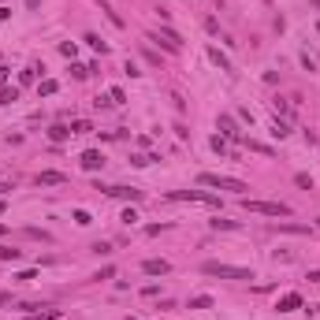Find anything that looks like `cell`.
<instances>
[{"instance_id":"34","label":"cell","mask_w":320,"mask_h":320,"mask_svg":"<svg viewBox=\"0 0 320 320\" xmlns=\"http://www.w3.org/2000/svg\"><path fill=\"white\" fill-rule=\"evenodd\" d=\"M34 71H38V67H26V71L19 75V82H23V86H26V82H34Z\"/></svg>"},{"instance_id":"33","label":"cell","mask_w":320,"mask_h":320,"mask_svg":"<svg viewBox=\"0 0 320 320\" xmlns=\"http://www.w3.org/2000/svg\"><path fill=\"white\" fill-rule=\"evenodd\" d=\"M93 253H101V257H108V253H112V246H108V242H93Z\"/></svg>"},{"instance_id":"3","label":"cell","mask_w":320,"mask_h":320,"mask_svg":"<svg viewBox=\"0 0 320 320\" xmlns=\"http://www.w3.org/2000/svg\"><path fill=\"white\" fill-rule=\"evenodd\" d=\"M242 205L250 212H257V216H291V205H283V201H253V198H242Z\"/></svg>"},{"instance_id":"25","label":"cell","mask_w":320,"mask_h":320,"mask_svg":"<svg viewBox=\"0 0 320 320\" xmlns=\"http://www.w3.org/2000/svg\"><path fill=\"white\" fill-rule=\"evenodd\" d=\"M0 261H19V250H11V246H0Z\"/></svg>"},{"instance_id":"24","label":"cell","mask_w":320,"mask_h":320,"mask_svg":"<svg viewBox=\"0 0 320 320\" xmlns=\"http://www.w3.org/2000/svg\"><path fill=\"white\" fill-rule=\"evenodd\" d=\"M26 235H30V238H41V242H52V235L41 231V227H26Z\"/></svg>"},{"instance_id":"10","label":"cell","mask_w":320,"mask_h":320,"mask_svg":"<svg viewBox=\"0 0 320 320\" xmlns=\"http://www.w3.org/2000/svg\"><path fill=\"white\" fill-rule=\"evenodd\" d=\"M276 309H279V313H294V309H301V294H294V291H291V294H283Z\"/></svg>"},{"instance_id":"36","label":"cell","mask_w":320,"mask_h":320,"mask_svg":"<svg viewBox=\"0 0 320 320\" xmlns=\"http://www.w3.org/2000/svg\"><path fill=\"white\" fill-rule=\"evenodd\" d=\"M309 283H320V268H316V272H309Z\"/></svg>"},{"instance_id":"23","label":"cell","mask_w":320,"mask_h":320,"mask_svg":"<svg viewBox=\"0 0 320 320\" xmlns=\"http://www.w3.org/2000/svg\"><path fill=\"white\" fill-rule=\"evenodd\" d=\"M108 97H112V104H123V101H127V93H123V86H112V90H108Z\"/></svg>"},{"instance_id":"7","label":"cell","mask_w":320,"mask_h":320,"mask_svg":"<svg viewBox=\"0 0 320 320\" xmlns=\"http://www.w3.org/2000/svg\"><path fill=\"white\" fill-rule=\"evenodd\" d=\"M97 190H104L108 198H123V201H141V190H134V186H101V183H97Z\"/></svg>"},{"instance_id":"39","label":"cell","mask_w":320,"mask_h":320,"mask_svg":"<svg viewBox=\"0 0 320 320\" xmlns=\"http://www.w3.org/2000/svg\"><path fill=\"white\" fill-rule=\"evenodd\" d=\"M26 8H38V0H26Z\"/></svg>"},{"instance_id":"32","label":"cell","mask_w":320,"mask_h":320,"mask_svg":"<svg viewBox=\"0 0 320 320\" xmlns=\"http://www.w3.org/2000/svg\"><path fill=\"white\" fill-rule=\"evenodd\" d=\"M71 75H75V78H86L90 67H82V63H71Z\"/></svg>"},{"instance_id":"9","label":"cell","mask_w":320,"mask_h":320,"mask_svg":"<svg viewBox=\"0 0 320 320\" xmlns=\"http://www.w3.org/2000/svg\"><path fill=\"white\" fill-rule=\"evenodd\" d=\"M141 272H146V276H168V272H171V264L168 261H146V264H141Z\"/></svg>"},{"instance_id":"26","label":"cell","mask_w":320,"mask_h":320,"mask_svg":"<svg viewBox=\"0 0 320 320\" xmlns=\"http://www.w3.org/2000/svg\"><path fill=\"white\" fill-rule=\"evenodd\" d=\"M15 97H19V90H15V86L11 90H0V104H11Z\"/></svg>"},{"instance_id":"14","label":"cell","mask_w":320,"mask_h":320,"mask_svg":"<svg viewBox=\"0 0 320 320\" xmlns=\"http://www.w3.org/2000/svg\"><path fill=\"white\" fill-rule=\"evenodd\" d=\"M49 138H52V141H67V138H71V127L52 123V127H49Z\"/></svg>"},{"instance_id":"15","label":"cell","mask_w":320,"mask_h":320,"mask_svg":"<svg viewBox=\"0 0 320 320\" xmlns=\"http://www.w3.org/2000/svg\"><path fill=\"white\" fill-rule=\"evenodd\" d=\"M209 60L216 63V67H220V71H231V60H227V56H223L220 49H209Z\"/></svg>"},{"instance_id":"11","label":"cell","mask_w":320,"mask_h":320,"mask_svg":"<svg viewBox=\"0 0 320 320\" xmlns=\"http://www.w3.org/2000/svg\"><path fill=\"white\" fill-rule=\"evenodd\" d=\"M60 183H67V175H60V171H41L38 175V186H60Z\"/></svg>"},{"instance_id":"12","label":"cell","mask_w":320,"mask_h":320,"mask_svg":"<svg viewBox=\"0 0 320 320\" xmlns=\"http://www.w3.org/2000/svg\"><path fill=\"white\" fill-rule=\"evenodd\" d=\"M272 231H283V235H309V223H276Z\"/></svg>"},{"instance_id":"5","label":"cell","mask_w":320,"mask_h":320,"mask_svg":"<svg viewBox=\"0 0 320 320\" xmlns=\"http://www.w3.org/2000/svg\"><path fill=\"white\" fill-rule=\"evenodd\" d=\"M149 41H160L168 52H179V49H183V38L175 34V30H153V34H149Z\"/></svg>"},{"instance_id":"30","label":"cell","mask_w":320,"mask_h":320,"mask_svg":"<svg viewBox=\"0 0 320 320\" xmlns=\"http://www.w3.org/2000/svg\"><path fill=\"white\" fill-rule=\"evenodd\" d=\"M212 149H216V153H227V138L216 134V138H212Z\"/></svg>"},{"instance_id":"37","label":"cell","mask_w":320,"mask_h":320,"mask_svg":"<svg viewBox=\"0 0 320 320\" xmlns=\"http://www.w3.org/2000/svg\"><path fill=\"white\" fill-rule=\"evenodd\" d=\"M8 190H11V183H0V198H4V194H8Z\"/></svg>"},{"instance_id":"38","label":"cell","mask_w":320,"mask_h":320,"mask_svg":"<svg viewBox=\"0 0 320 320\" xmlns=\"http://www.w3.org/2000/svg\"><path fill=\"white\" fill-rule=\"evenodd\" d=\"M4 209H8V201H0V216H4Z\"/></svg>"},{"instance_id":"27","label":"cell","mask_w":320,"mask_h":320,"mask_svg":"<svg viewBox=\"0 0 320 320\" xmlns=\"http://www.w3.org/2000/svg\"><path fill=\"white\" fill-rule=\"evenodd\" d=\"M38 90H41V97H52V93H56V82H52V78H45Z\"/></svg>"},{"instance_id":"22","label":"cell","mask_w":320,"mask_h":320,"mask_svg":"<svg viewBox=\"0 0 320 320\" xmlns=\"http://www.w3.org/2000/svg\"><path fill=\"white\" fill-rule=\"evenodd\" d=\"M75 223H78V227H90V223H93V216H90L86 209H75Z\"/></svg>"},{"instance_id":"4","label":"cell","mask_w":320,"mask_h":320,"mask_svg":"<svg viewBox=\"0 0 320 320\" xmlns=\"http://www.w3.org/2000/svg\"><path fill=\"white\" fill-rule=\"evenodd\" d=\"M168 198H171V201H198V205H212V209L220 205V198H216V194H205V190H171Z\"/></svg>"},{"instance_id":"21","label":"cell","mask_w":320,"mask_h":320,"mask_svg":"<svg viewBox=\"0 0 320 320\" xmlns=\"http://www.w3.org/2000/svg\"><path fill=\"white\" fill-rule=\"evenodd\" d=\"M93 131V123H86V119H75L71 123V134H90Z\"/></svg>"},{"instance_id":"19","label":"cell","mask_w":320,"mask_h":320,"mask_svg":"<svg viewBox=\"0 0 320 320\" xmlns=\"http://www.w3.org/2000/svg\"><path fill=\"white\" fill-rule=\"evenodd\" d=\"M212 306V298L209 294H198V298H190V309H209Z\"/></svg>"},{"instance_id":"40","label":"cell","mask_w":320,"mask_h":320,"mask_svg":"<svg viewBox=\"0 0 320 320\" xmlns=\"http://www.w3.org/2000/svg\"><path fill=\"white\" fill-rule=\"evenodd\" d=\"M4 301H8V294H0V306H4Z\"/></svg>"},{"instance_id":"35","label":"cell","mask_w":320,"mask_h":320,"mask_svg":"<svg viewBox=\"0 0 320 320\" xmlns=\"http://www.w3.org/2000/svg\"><path fill=\"white\" fill-rule=\"evenodd\" d=\"M4 82H8V67H0V90H4Z\"/></svg>"},{"instance_id":"13","label":"cell","mask_w":320,"mask_h":320,"mask_svg":"<svg viewBox=\"0 0 320 320\" xmlns=\"http://www.w3.org/2000/svg\"><path fill=\"white\" fill-rule=\"evenodd\" d=\"M238 146H246L250 153H264V156H272V146H264V141H253V138H242Z\"/></svg>"},{"instance_id":"1","label":"cell","mask_w":320,"mask_h":320,"mask_svg":"<svg viewBox=\"0 0 320 320\" xmlns=\"http://www.w3.org/2000/svg\"><path fill=\"white\" fill-rule=\"evenodd\" d=\"M198 183H201V186H212V190H231V194H238V198H246V190H250L242 179H231V175H212V171H201Z\"/></svg>"},{"instance_id":"6","label":"cell","mask_w":320,"mask_h":320,"mask_svg":"<svg viewBox=\"0 0 320 320\" xmlns=\"http://www.w3.org/2000/svg\"><path fill=\"white\" fill-rule=\"evenodd\" d=\"M220 134L223 138H231V141H242V131H238V123H235V116H227V112H220Z\"/></svg>"},{"instance_id":"18","label":"cell","mask_w":320,"mask_h":320,"mask_svg":"<svg viewBox=\"0 0 320 320\" xmlns=\"http://www.w3.org/2000/svg\"><path fill=\"white\" fill-rule=\"evenodd\" d=\"M287 134H291V127H287L283 119H276V123H272V138H279V141H283Z\"/></svg>"},{"instance_id":"31","label":"cell","mask_w":320,"mask_h":320,"mask_svg":"<svg viewBox=\"0 0 320 320\" xmlns=\"http://www.w3.org/2000/svg\"><path fill=\"white\" fill-rule=\"evenodd\" d=\"M15 279H19V283H30V279H38V272H34V268H26V272H19Z\"/></svg>"},{"instance_id":"29","label":"cell","mask_w":320,"mask_h":320,"mask_svg":"<svg viewBox=\"0 0 320 320\" xmlns=\"http://www.w3.org/2000/svg\"><path fill=\"white\" fill-rule=\"evenodd\" d=\"M60 52L67 56V60H75V52H78V49H75V41H63V45H60Z\"/></svg>"},{"instance_id":"8","label":"cell","mask_w":320,"mask_h":320,"mask_svg":"<svg viewBox=\"0 0 320 320\" xmlns=\"http://www.w3.org/2000/svg\"><path fill=\"white\" fill-rule=\"evenodd\" d=\"M78 164H82L86 171H101L104 168V153L101 149H86L82 156H78Z\"/></svg>"},{"instance_id":"17","label":"cell","mask_w":320,"mask_h":320,"mask_svg":"<svg viewBox=\"0 0 320 320\" xmlns=\"http://www.w3.org/2000/svg\"><path fill=\"white\" fill-rule=\"evenodd\" d=\"M86 45H90V49H93V52H101V56L108 52V45H104V41H101L97 34H86Z\"/></svg>"},{"instance_id":"28","label":"cell","mask_w":320,"mask_h":320,"mask_svg":"<svg viewBox=\"0 0 320 320\" xmlns=\"http://www.w3.org/2000/svg\"><path fill=\"white\" fill-rule=\"evenodd\" d=\"M294 183H298L301 190H313V175H306V171H301V175H294Z\"/></svg>"},{"instance_id":"2","label":"cell","mask_w":320,"mask_h":320,"mask_svg":"<svg viewBox=\"0 0 320 320\" xmlns=\"http://www.w3.org/2000/svg\"><path fill=\"white\" fill-rule=\"evenodd\" d=\"M205 276H220V279H253V272L242 264H227V261H205L201 264Z\"/></svg>"},{"instance_id":"16","label":"cell","mask_w":320,"mask_h":320,"mask_svg":"<svg viewBox=\"0 0 320 320\" xmlns=\"http://www.w3.org/2000/svg\"><path fill=\"white\" fill-rule=\"evenodd\" d=\"M238 227H242V223H238V220H212V231H238Z\"/></svg>"},{"instance_id":"20","label":"cell","mask_w":320,"mask_h":320,"mask_svg":"<svg viewBox=\"0 0 320 320\" xmlns=\"http://www.w3.org/2000/svg\"><path fill=\"white\" fill-rule=\"evenodd\" d=\"M272 108H276V116H291V101H283V97L272 101Z\"/></svg>"}]
</instances>
